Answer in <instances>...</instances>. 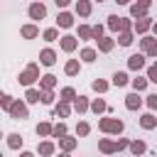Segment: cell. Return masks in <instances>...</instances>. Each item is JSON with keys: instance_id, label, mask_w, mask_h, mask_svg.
<instances>
[{"instance_id": "f907efd6", "label": "cell", "mask_w": 157, "mask_h": 157, "mask_svg": "<svg viewBox=\"0 0 157 157\" xmlns=\"http://www.w3.org/2000/svg\"><path fill=\"white\" fill-rule=\"evenodd\" d=\"M142 5H147V7H152V0H140Z\"/></svg>"}, {"instance_id": "1f68e13d", "label": "cell", "mask_w": 157, "mask_h": 157, "mask_svg": "<svg viewBox=\"0 0 157 157\" xmlns=\"http://www.w3.org/2000/svg\"><path fill=\"white\" fill-rule=\"evenodd\" d=\"M147 83H150V78H147V76H140V74H137V76H135V78L130 81L132 91H140V93H142V91L147 88Z\"/></svg>"}, {"instance_id": "11a10c76", "label": "cell", "mask_w": 157, "mask_h": 157, "mask_svg": "<svg viewBox=\"0 0 157 157\" xmlns=\"http://www.w3.org/2000/svg\"><path fill=\"white\" fill-rule=\"evenodd\" d=\"M155 64H157V59H155Z\"/></svg>"}, {"instance_id": "30bf717a", "label": "cell", "mask_w": 157, "mask_h": 157, "mask_svg": "<svg viewBox=\"0 0 157 157\" xmlns=\"http://www.w3.org/2000/svg\"><path fill=\"white\" fill-rule=\"evenodd\" d=\"M152 25H155V20L147 15V17H140V20H135V25H132V29H135V34H147L150 29H152Z\"/></svg>"}, {"instance_id": "74e56055", "label": "cell", "mask_w": 157, "mask_h": 157, "mask_svg": "<svg viewBox=\"0 0 157 157\" xmlns=\"http://www.w3.org/2000/svg\"><path fill=\"white\" fill-rule=\"evenodd\" d=\"M54 101H56L54 88H44V91H42V103H44V105H54Z\"/></svg>"}, {"instance_id": "6f0895ef", "label": "cell", "mask_w": 157, "mask_h": 157, "mask_svg": "<svg viewBox=\"0 0 157 157\" xmlns=\"http://www.w3.org/2000/svg\"><path fill=\"white\" fill-rule=\"evenodd\" d=\"M105 157H108V155H105Z\"/></svg>"}, {"instance_id": "44dd1931", "label": "cell", "mask_w": 157, "mask_h": 157, "mask_svg": "<svg viewBox=\"0 0 157 157\" xmlns=\"http://www.w3.org/2000/svg\"><path fill=\"white\" fill-rule=\"evenodd\" d=\"M130 81H132V78L128 76V71H115V74L110 76V83H113L115 88H123V86H128Z\"/></svg>"}, {"instance_id": "f6af8a7d", "label": "cell", "mask_w": 157, "mask_h": 157, "mask_svg": "<svg viewBox=\"0 0 157 157\" xmlns=\"http://www.w3.org/2000/svg\"><path fill=\"white\" fill-rule=\"evenodd\" d=\"M115 147H118V152H120V150H130V140H128V137H118V140H115Z\"/></svg>"}, {"instance_id": "816d5d0a", "label": "cell", "mask_w": 157, "mask_h": 157, "mask_svg": "<svg viewBox=\"0 0 157 157\" xmlns=\"http://www.w3.org/2000/svg\"><path fill=\"white\" fill-rule=\"evenodd\" d=\"M59 157H71V152H64V150H61V152H59Z\"/></svg>"}, {"instance_id": "9c48e42d", "label": "cell", "mask_w": 157, "mask_h": 157, "mask_svg": "<svg viewBox=\"0 0 157 157\" xmlns=\"http://www.w3.org/2000/svg\"><path fill=\"white\" fill-rule=\"evenodd\" d=\"M71 110H74V103L61 101V98H59V103H54V108H52L54 118H69V115H71Z\"/></svg>"}, {"instance_id": "603a6c76", "label": "cell", "mask_w": 157, "mask_h": 157, "mask_svg": "<svg viewBox=\"0 0 157 157\" xmlns=\"http://www.w3.org/2000/svg\"><path fill=\"white\" fill-rule=\"evenodd\" d=\"M78 147V137H71V135H64L61 140H59V150H64V152H74Z\"/></svg>"}, {"instance_id": "ac0fdd59", "label": "cell", "mask_w": 157, "mask_h": 157, "mask_svg": "<svg viewBox=\"0 0 157 157\" xmlns=\"http://www.w3.org/2000/svg\"><path fill=\"white\" fill-rule=\"evenodd\" d=\"M81 59H66V64H64V74L66 76H78L81 74Z\"/></svg>"}, {"instance_id": "7402d4cb", "label": "cell", "mask_w": 157, "mask_h": 157, "mask_svg": "<svg viewBox=\"0 0 157 157\" xmlns=\"http://www.w3.org/2000/svg\"><path fill=\"white\" fill-rule=\"evenodd\" d=\"M140 128H142V130H155V128H157V118H155L152 110L140 115Z\"/></svg>"}, {"instance_id": "5b68a950", "label": "cell", "mask_w": 157, "mask_h": 157, "mask_svg": "<svg viewBox=\"0 0 157 157\" xmlns=\"http://www.w3.org/2000/svg\"><path fill=\"white\" fill-rule=\"evenodd\" d=\"M27 15H29V20H32V22H39V20H44V17H47V5H44L42 0H32V2H29V7H27Z\"/></svg>"}, {"instance_id": "d4e9b609", "label": "cell", "mask_w": 157, "mask_h": 157, "mask_svg": "<svg viewBox=\"0 0 157 157\" xmlns=\"http://www.w3.org/2000/svg\"><path fill=\"white\" fill-rule=\"evenodd\" d=\"M25 101H27L29 105H34V103H42V88H34V86H29V88L25 91Z\"/></svg>"}, {"instance_id": "f5cc1de1", "label": "cell", "mask_w": 157, "mask_h": 157, "mask_svg": "<svg viewBox=\"0 0 157 157\" xmlns=\"http://www.w3.org/2000/svg\"><path fill=\"white\" fill-rule=\"evenodd\" d=\"M152 34H155V37H157V22H155V25H152Z\"/></svg>"}, {"instance_id": "8992f818", "label": "cell", "mask_w": 157, "mask_h": 157, "mask_svg": "<svg viewBox=\"0 0 157 157\" xmlns=\"http://www.w3.org/2000/svg\"><path fill=\"white\" fill-rule=\"evenodd\" d=\"M59 47H61L64 54H74V52L78 49V37H74V34H61Z\"/></svg>"}, {"instance_id": "ee69618b", "label": "cell", "mask_w": 157, "mask_h": 157, "mask_svg": "<svg viewBox=\"0 0 157 157\" xmlns=\"http://www.w3.org/2000/svg\"><path fill=\"white\" fill-rule=\"evenodd\" d=\"M101 37H105V27L98 22V25H93V39H101Z\"/></svg>"}, {"instance_id": "277c9868", "label": "cell", "mask_w": 157, "mask_h": 157, "mask_svg": "<svg viewBox=\"0 0 157 157\" xmlns=\"http://www.w3.org/2000/svg\"><path fill=\"white\" fill-rule=\"evenodd\" d=\"M12 120H27L29 118V103L25 101V98H15V103H12V108H10V113H7Z\"/></svg>"}, {"instance_id": "2e32d148", "label": "cell", "mask_w": 157, "mask_h": 157, "mask_svg": "<svg viewBox=\"0 0 157 157\" xmlns=\"http://www.w3.org/2000/svg\"><path fill=\"white\" fill-rule=\"evenodd\" d=\"M37 155H39V157H54V155H56V145H54L52 140H42V142L37 145Z\"/></svg>"}, {"instance_id": "8fae6325", "label": "cell", "mask_w": 157, "mask_h": 157, "mask_svg": "<svg viewBox=\"0 0 157 157\" xmlns=\"http://www.w3.org/2000/svg\"><path fill=\"white\" fill-rule=\"evenodd\" d=\"M74 22H76V20H74V15H71L69 10H61V12L56 15V27H59V29H71Z\"/></svg>"}, {"instance_id": "ffe728a7", "label": "cell", "mask_w": 157, "mask_h": 157, "mask_svg": "<svg viewBox=\"0 0 157 157\" xmlns=\"http://www.w3.org/2000/svg\"><path fill=\"white\" fill-rule=\"evenodd\" d=\"M78 59H81L83 64H93V61L98 59V49H93V47H83V49L78 52Z\"/></svg>"}, {"instance_id": "836d02e7", "label": "cell", "mask_w": 157, "mask_h": 157, "mask_svg": "<svg viewBox=\"0 0 157 157\" xmlns=\"http://www.w3.org/2000/svg\"><path fill=\"white\" fill-rule=\"evenodd\" d=\"M155 42H157V37H155V34H152V37H150V34H142V37H140V52H142V54H147V52H150V47H152Z\"/></svg>"}, {"instance_id": "ab89813d", "label": "cell", "mask_w": 157, "mask_h": 157, "mask_svg": "<svg viewBox=\"0 0 157 157\" xmlns=\"http://www.w3.org/2000/svg\"><path fill=\"white\" fill-rule=\"evenodd\" d=\"M88 132H91V125H88L86 120H78V123H76V137H86Z\"/></svg>"}, {"instance_id": "7c38bea8", "label": "cell", "mask_w": 157, "mask_h": 157, "mask_svg": "<svg viewBox=\"0 0 157 157\" xmlns=\"http://www.w3.org/2000/svg\"><path fill=\"white\" fill-rule=\"evenodd\" d=\"M115 44H118L115 37H101V39H96V47H98L101 54H110V52L115 49Z\"/></svg>"}, {"instance_id": "83f0119b", "label": "cell", "mask_w": 157, "mask_h": 157, "mask_svg": "<svg viewBox=\"0 0 157 157\" xmlns=\"http://www.w3.org/2000/svg\"><path fill=\"white\" fill-rule=\"evenodd\" d=\"M34 132H37L39 137H52V132H54V125H52L49 120H42V123H37Z\"/></svg>"}, {"instance_id": "bcb514c9", "label": "cell", "mask_w": 157, "mask_h": 157, "mask_svg": "<svg viewBox=\"0 0 157 157\" xmlns=\"http://www.w3.org/2000/svg\"><path fill=\"white\" fill-rule=\"evenodd\" d=\"M54 5H56L59 10H66V7L71 5V0H54Z\"/></svg>"}, {"instance_id": "4fadbf2b", "label": "cell", "mask_w": 157, "mask_h": 157, "mask_svg": "<svg viewBox=\"0 0 157 157\" xmlns=\"http://www.w3.org/2000/svg\"><path fill=\"white\" fill-rule=\"evenodd\" d=\"M74 12H76L78 17H91V12H93V0H76Z\"/></svg>"}, {"instance_id": "484cf974", "label": "cell", "mask_w": 157, "mask_h": 157, "mask_svg": "<svg viewBox=\"0 0 157 157\" xmlns=\"http://www.w3.org/2000/svg\"><path fill=\"white\" fill-rule=\"evenodd\" d=\"M108 110H110V105H108L103 98H91V113L103 115V113H108Z\"/></svg>"}, {"instance_id": "d6986e66", "label": "cell", "mask_w": 157, "mask_h": 157, "mask_svg": "<svg viewBox=\"0 0 157 157\" xmlns=\"http://www.w3.org/2000/svg\"><path fill=\"white\" fill-rule=\"evenodd\" d=\"M74 110H76L78 115L88 113V110H91V98H88V96H76V101H74Z\"/></svg>"}, {"instance_id": "7a4b0ae2", "label": "cell", "mask_w": 157, "mask_h": 157, "mask_svg": "<svg viewBox=\"0 0 157 157\" xmlns=\"http://www.w3.org/2000/svg\"><path fill=\"white\" fill-rule=\"evenodd\" d=\"M132 25H135L132 17H120V15H108V22H105V27H108L110 32H118V34L132 29Z\"/></svg>"}, {"instance_id": "e575fe53", "label": "cell", "mask_w": 157, "mask_h": 157, "mask_svg": "<svg viewBox=\"0 0 157 157\" xmlns=\"http://www.w3.org/2000/svg\"><path fill=\"white\" fill-rule=\"evenodd\" d=\"M78 39H81V42L93 39V27H91V25H78Z\"/></svg>"}, {"instance_id": "f546056e", "label": "cell", "mask_w": 157, "mask_h": 157, "mask_svg": "<svg viewBox=\"0 0 157 157\" xmlns=\"http://www.w3.org/2000/svg\"><path fill=\"white\" fill-rule=\"evenodd\" d=\"M145 152H147V142H145V140H130V155L140 157V155H145Z\"/></svg>"}, {"instance_id": "f1b7e54d", "label": "cell", "mask_w": 157, "mask_h": 157, "mask_svg": "<svg viewBox=\"0 0 157 157\" xmlns=\"http://www.w3.org/2000/svg\"><path fill=\"white\" fill-rule=\"evenodd\" d=\"M56 83H59V78L54 74H42V78H39V88L42 91L44 88H56Z\"/></svg>"}, {"instance_id": "d6a6232c", "label": "cell", "mask_w": 157, "mask_h": 157, "mask_svg": "<svg viewBox=\"0 0 157 157\" xmlns=\"http://www.w3.org/2000/svg\"><path fill=\"white\" fill-rule=\"evenodd\" d=\"M76 96H78V93H76V88H74V86H64V88L59 91V98H61V101H69V103H74V101H76Z\"/></svg>"}, {"instance_id": "9f6ffc18", "label": "cell", "mask_w": 157, "mask_h": 157, "mask_svg": "<svg viewBox=\"0 0 157 157\" xmlns=\"http://www.w3.org/2000/svg\"><path fill=\"white\" fill-rule=\"evenodd\" d=\"M155 157H157V152H155Z\"/></svg>"}, {"instance_id": "60d3db41", "label": "cell", "mask_w": 157, "mask_h": 157, "mask_svg": "<svg viewBox=\"0 0 157 157\" xmlns=\"http://www.w3.org/2000/svg\"><path fill=\"white\" fill-rule=\"evenodd\" d=\"M12 103H15V98H12L10 93H2V98H0V108H2L5 113H10V108H12Z\"/></svg>"}, {"instance_id": "52a82bcc", "label": "cell", "mask_w": 157, "mask_h": 157, "mask_svg": "<svg viewBox=\"0 0 157 157\" xmlns=\"http://www.w3.org/2000/svg\"><path fill=\"white\" fill-rule=\"evenodd\" d=\"M128 69L130 71H142V69H147V54H130L128 56Z\"/></svg>"}, {"instance_id": "d590c367", "label": "cell", "mask_w": 157, "mask_h": 157, "mask_svg": "<svg viewBox=\"0 0 157 157\" xmlns=\"http://www.w3.org/2000/svg\"><path fill=\"white\" fill-rule=\"evenodd\" d=\"M42 39H44V42H56V39H61V37H59V27H47V29L42 32Z\"/></svg>"}, {"instance_id": "4316f807", "label": "cell", "mask_w": 157, "mask_h": 157, "mask_svg": "<svg viewBox=\"0 0 157 157\" xmlns=\"http://www.w3.org/2000/svg\"><path fill=\"white\" fill-rule=\"evenodd\" d=\"M7 147L10 150H22V145H25V137L20 135V132H7Z\"/></svg>"}, {"instance_id": "c3c4849f", "label": "cell", "mask_w": 157, "mask_h": 157, "mask_svg": "<svg viewBox=\"0 0 157 157\" xmlns=\"http://www.w3.org/2000/svg\"><path fill=\"white\" fill-rule=\"evenodd\" d=\"M20 157H37V155H34V152H27V150H22V152H20Z\"/></svg>"}, {"instance_id": "3957f363", "label": "cell", "mask_w": 157, "mask_h": 157, "mask_svg": "<svg viewBox=\"0 0 157 157\" xmlns=\"http://www.w3.org/2000/svg\"><path fill=\"white\" fill-rule=\"evenodd\" d=\"M98 130L105 135H120L125 130V123L120 118H98Z\"/></svg>"}, {"instance_id": "b9f144b4", "label": "cell", "mask_w": 157, "mask_h": 157, "mask_svg": "<svg viewBox=\"0 0 157 157\" xmlns=\"http://www.w3.org/2000/svg\"><path fill=\"white\" fill-rule=\"evenodd\" d=\"M145 105H147V108L155 113V110H157V93H150V96H145Z\"/></svg>"}, {"instance_id": "db71d44e", "label": "cell", "mask_w": 157, "mask_h": 157, "mask_svg": "<svg viewBox=\"0 0 157 157\" xmlns=\"http://www.w3.org/2000/svg\"><path fill=\"white\" fill-rule=\"evenodd\" d=\"M93 2H105V0H93Z\"/></svg>"}, {"instance_id": "681fc988", "label": "cell", "mask_w": 157, "mask_h": 157, "mask_svg": "<svg viewBox=\"0 0 157 157\" xmlns=\"http://www.w3.org/2000/svg\"><path fill=\"white\" fill-rule=\"evenodd\" d=\"M118 5H132V0H115Z\"/></svg>"}, {"instance_id": "7dc6e473", "label": "cell", "mask_w": 157, "mask_h": 157, "mask_svg": "<svg viewBox=\"0 0 157 157\" xmlns=\"http://www.w3.org/2000/svg\"><path fill=\"white\" fill-rule=\"evenodd\" d=\"M147 59H157V42L150 47V52H147Z\"/></svg>"}, {"instance_id": "cb8c5ba5", "label": "cell", "mask_w": 157, "mask_h": 157, "mask_svg": "<svg viewBox=\"0 0 157 157\" xmlns=\"http://www.w3.org/2000/svg\"><path fill=\"white\" fill-rule=\"evenodd\" d=\"M98 150H101L103 155H115V152H118L115 140H110V137H101V140H98Z\"/></svg>"}, {"instance_id": "8d00e7d4", "label": "cell", "mask_w": 157, "mask_h": 157, "mask_svg": "<svg viewBox=\"0 0 157 157\" xmlns=\"http://www.w3.org/2000/svg\"><path fill=\"white\" fill-rule=\"evenodd\" d=\"M91 88H93L96 93H105V91L110 88V83H108L105 78H93V81H91Z\"/></svg>"}, {"instance_id": "6da1fadb", "label": "cell", "mask_w": 157, "mask_h": 157, "mask_svg": "<svg viewBox=\"0 0 157 157\" xmlns=\"http://www.w3.org/2000/svg\"><path fill=\"white\" fill-rule=\"evenodd\" d=\"M39 64L37 61H29L20 74H17V83L20 86H25V88H29V86H34V83H39Z\"/></svg>"}, {"instance_id": "9a60e30c", "label": "cell", "mask_w": 157, "mask_h": 157, "mask_svg": "<svg viewBox=\"0 0 157 157\" xmlns=\"http://www.w3.org/2000/svg\"><path fill=\"white\" fill-rule=\"evenodd\" d=\"M39 64H42V66H54V64H56V52H54L52 47H44V49L39 52Z\"/></svg>"}, {"instance_id": "ba28073f", "label": "cell", "mask_w": 157, "mask_h": 157, "mask_svg": "<svg viewBox=\"0 0 157 157\" xmlns=\"http://www.w3.org/2000/svg\"><path fill=\"white\" fill-rule=\"evenodd\" d=\"M142 105H145V98L140 96V91H132V93L125 96V108L128 110H140Z\"/></svg>"}, {"instance_id": "e0dca14e", "label": "cell", "mask_w": 157, "mask_h": 157, "mask_svg": "<svg viewBox=\"0 0 157 157\" xmlns=\"http://www.w3.org/2000/svg\"><path fill=\"white\" fill-rule=\"evenodd\" d=\"M128 7H130V17H132V20L147 17V12H150V7H147V5H142L140 0H135V2H132V5H128Z\"/></svg>"}, {"instance_id": "5bb4252c", "label": "cell", "mask_w": 157, "mask_h": 157, "mask_svg": "<svg viewBox=\"0 0 157 157\" xmlns=\"http://www.w3.org/2000/svg\"><path fill=\"white\" fill-rule=\"evenodd\" d=\"M20 37H22V39H37V37H39V27H37V22H27V25H22V27H20Z\"/></svg>"}, {"instance_id": "4dcf8cb0", "label": "cell", "mask_w": 157, "mask_h": 157, "mask_svg": "<svg viewBox=\"0 0 157 157\" xmlns=\"http://www.w3.org/2000/svg\"><path fill=\"white\" fill-rule=\"evenodd\" d=\"M135 42V29H128V32H120L118 34V44L120 47H130Z\"/></svg>"}, {"instance_id": "f35d334b", "label": "cell", "mask_w": 157, "mask_h": 157, "mask_svg": "<svg viewBox=\"0 0 157 157\" xmlns=\"http://www.w3.org/2000/svg\"><path fill=\"white\" fill-rule=\"evenodd\" d=\"M64 135H69V128H66V123L61 120V123H56V125H54V132H52V137H56V140H61Z\"/></svg>"}, {"instance_id": "7bdbcfd3", "label": "cell", "mask_w": 157, "mask_h": 157, "mask_svg": "<svg viewBox=\"0 0 157 157\" xmlns=\"http://www.w3.org/2000/svg\"><path fill=\"white\" fill-rule=\"evenodd\" d=\"M145 76L150 78V83H157V64L147 66V69H145Z\"/></svg>"}]
</instances>
